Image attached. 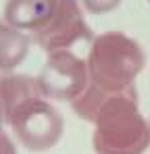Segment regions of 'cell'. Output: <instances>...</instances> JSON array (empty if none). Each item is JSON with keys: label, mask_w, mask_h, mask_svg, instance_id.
Returning <instances> with one entry per match:
<instances>
[{"label": "cell", "mask_w": 150, "mask_h": 154, "mask_svg": "<svg viewBox=\"0 0 150 154\" xmlns=\"http://www.w3.org/2000/svg\"><path fill=\"white\" fill-rule=\"evenodd\" d=\"M4 21L48 54L92 38L79 0H6Z\"/></svg>", "instance_id": "obj_2"}, {"label": "cell", "mask_w": 150, "mask_h": 154, "mask_svg": "<svg viewBox=\"0 0 150 154\" xmlns=\"http://www.w3.org/2000/svg\"><path fill=\"white\" fill-rule=\"evenodd\" d=\"M92 123L96 154H144L148 150L150 123L140 112L136 90L106 98Z\"/></svg>", "instance_id": "obj_3"}, {"label": "cell", "mask_w": 150, "mask_h": 154, "mask_svg": "<svg viewBox=\"0 0 150 154\" xmlns=\"http://www.w3.org/2000/svg\"><path fill=\"white\" fill-rule=\"evenodd\" d=\"M0 123L4 125V117H2V110H0Z\"/></svg>", "instance_id": "obj_9"}, {"label": "cell", "mask_w": 150, "mask_h": 154, "mask_svg": "<svg viewBox=\"0 0 150 154\" xmlns=\"http://www.w3.org/2000/svg\"><path fill=\"white\" fill-rule=\"evenodd\" d=\"M31 40L23 31L8 25L4 19H0V73L15 71L25 60L29 52Z\"/></svg>", "instance_id": "obj_6"}, {"label": "cell", "mask_w": 150, "mask_h": 154, "mask_svg": "<svg viewBox=\"0 0 150 154\" xmlns=\"http://www.w3.org/2000/svg\"><path fill=\"white\" fill-rule=\"evenodd\" d=\"M88 65L71 50L50 52L40 75L38 83L42 94L48 100L56 102H73L88 88Z\"/></svg>", "instance_id": "obj_5"}, {"label": "cell", "mask_w": 150, "mask_h": 154, "mask_svg": "<svg viewBox=\"0 0 150 154\" xmlns=\"http://www.w3.org/2000/svg\"><path fill=\"white\" fill-rule=\"evenodd\" d=\"M148 2H150V0H148Z\"/></svg>", "instance_id": "obj_10"}, {"label": "cell", "mask_w": 150, "mask_h": 154, "mask_svg": "<svg viewBox=\"0 0 150 154\" xmlns=\"http://www.w3.org/2000/svg\"><path fill=\"white\" fill-rule=\"evenodd\" d=\"M79 4L92 15H106L115 11L121 4V0H79Z\"/></svg>", "instance_id": "obj_7"}, {"label": "cell", "mask_w": 150, "mask_h": 154, "mask_svg": "<svg viewBox=\"0 0 150 154\" xmlns=\"http://www.w3.org/2000/svg\"><path fill=\"white\" fill-rule=\"evenodd\" d=\"M4 125H8L17 142L31 152H46L63 137L65 121L54 104L36 90L19 98L4 115Z\"/></svg>", "instance_id": "obj_4"}, {"label": "cell", "mask_w": 150, "mask_h": 154, "mask_svg": "<svg viewBox=\"0 0 150 154\" xmlns=\"http://www.w3.org/2000/svg\"><path fill=\"white\" fill-rule=\"evenodd\" d=\"M88 88L71 102L73 112L83 121H94L100 104L115 94L136 90L146 56L142 46L121 31H106L92 40L88 50Z\"/></svg>", "instance_id": "obj_1"}, {"label": "cell", "mask_w": 150, "mask_h": 154, "mask_svg": "<svg viewBox=\"0 0 150 154\" xmlns=\"http://www.w3.org/2000/svg\"><path fill=\"white\" fill-rule=\"evenodd\" d=\"M0 154H17V146L8 131H4V125L0 123Z\"/></svg>", "instance_id": "obj_8"}]
</instances>
